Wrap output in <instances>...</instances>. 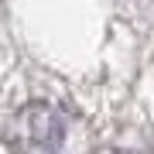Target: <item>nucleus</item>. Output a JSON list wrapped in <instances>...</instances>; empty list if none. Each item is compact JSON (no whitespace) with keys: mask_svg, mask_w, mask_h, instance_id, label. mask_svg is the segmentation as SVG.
I'll return each mask as SVG.
<instances>
[{"mask_svg":"<svg viewBox=\"0 0 154 154\" xmlns=\"http://www.w3.org/2000/svg\"><path fill=\"white\" fill-rule=\"evenodd\" d=\"M4 137L14 154H62L65 116L48 103H28L7 120Z\"/></svg>","mask_w":154,"mask_h":154,"instance_id":"1","label":"nucleus"}]
</instances>
